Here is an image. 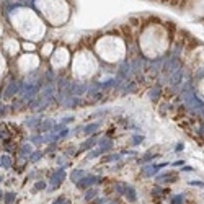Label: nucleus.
<instances>
[{
    "mask_svg": "<svg viewBox=\"0 0 204 204\" xmlns=\"http://www.w3.org/2000/svg\"><path fill=\"white\" fill-rule=\"evenodd\" d=\"M2 180H3V178H2V177H0V183H2Z\"/></svg>",
    "mask_w": 204,
    "mask_h": 204,
    "instance_id": "obj_8",
    "label": "nucleus"
},
{
    "mask_svg": "<svg viewBox=\"0 0 204 204\" xmlns=\"http://www.w3.org/2000/svg\"><path fill=\"white\" fill-rule=\"evenodd\" d=\"M36 188H38V189H43V188H44V183H43V181H39V183L36 185Z\"/></svg>",
    "mask_w": 204,
    "mask_h": 204,
    "instance_id": "obj_6",
    "label": "nucleus"
},
{
    "mask_svg": "<svg viewBox=\"0 0 204 204\" xmlns=\"http://www.w3.org/2000/svg\"><path fill=\"white\" fill-rule=\"evenodd\" d=\"M2 198H3V193H2V191H0V199H2Z\"/></svg>",
    "mask_w": 204,
    "mask_h": 204,
    "instance_id": "obj_7",
    "label": "nucleus"
},
{
    "mask_svg": "<svg viewBox=\"0 0 204 204\" xmlns=\"http://www.w3.org/2000/svg\"><path fill=\"white\" fill-rule=\"evenodd\" d=\"M18 87H20V85L16 83V82L10 83L8 87H7V93H5V96H12V95H15V93H16V90H18Z\"/></svg>",
    "mask_w": 204,
    "mask_h": 204,
    "instance_id": "obj_1",
    "label": "nucleus"
},
{
    "mask_svg": "<svg viewBox=\"0 0 204 204\" xmlns=\"http://www.w3.org/2000/svg\"><path fill=\"white\" fill-rule=\"evenodd\" d=\"M30 154H31V147L28 144L21 147V155H30Z\"/></svg>",
    "mask_w": 204,
    "mask_h": 204,
    "instance_id": "obj_4",
    "label": "nucleus"
},
{
    "mask_svg": "<svg viewBox=\"0 0 204 204\" xmlns=\"http://www.w3.org/2000/svg\"><path fill=\"white\" fill-rule=\"evenodd\" d=\"M38 158H41V154H38V152H36V154H33V157H31V160H33V162H36Z\"/></svg>",
    "mask_w": 204,
    "mask_h": 204,
    "instance_id": "obj_5",
    "label": "nucleus"
},
{
    "mask_svg": "<svg viewBox=\"0 0 204 204\" xmlns=\"http://www.w3.org/2000/svg\"><path fill=\"white\" fill-rule=\"evenodd\" d=\"M15 201V193H7L5 194V204H12Z\"/></svg>",
    "mask_w": 204,
    "mask_h": 204,
    "instance_id": "obj_3",
    "label": "nucleus"
},
{
    "mask_svg": "<svg viewBox=\"0 0 204 204\" xmlns=\"http://www.w3.org/2000/svg\"><path fill=\"white\" fill-rule=\"evenodd\" d=\"M0 167H3V168H10V167H12V160H10L8 155H2V157H0Z\"/></svg>",
    "mask_w": 204,
    "mask_h": 204,
    "instance_id": "obj_2",
    "label": "nucleus"
}]
</instances>
